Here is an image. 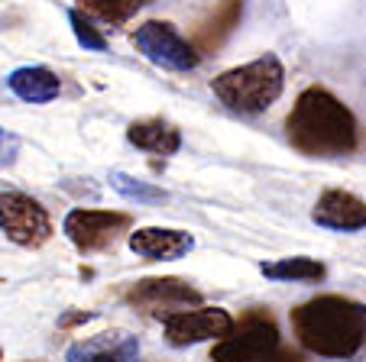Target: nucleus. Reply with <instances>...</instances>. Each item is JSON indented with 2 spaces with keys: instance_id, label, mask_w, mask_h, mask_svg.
<instances>
[{
  "instance_id": "dca6fc26",
  "label": "nucleus",
  "mask_w": 366,
  "mask_h": 362,
  "mask_svg": "<svg viewBox=\"0 0 366 362\" xmlns=\"http://www.w3.org/2000/svg\"><path fill=\"white\" fill-rule=\"evenodd\" d=\"M263 275L276 281H318L325 278V266L318 259H308V256H292V259L266 262Z\"/></svg>"
},
{
  "instance_id": "1a4fd4ad",
  "label": "nucleus",
  "mask_w": 366,
  "mask_h": 362,
  "mask_svg": "<svg viewBox=\"0 0 366 362\" xmlns=\"http://www.w3.org/2000/svg\"><path fill=\"white\" fill-rule=\"evenodd\" d=\"M234 317L224 308H192L172 314L162 321L166 340L172 346H192V343H204V340H224L234 333Z\"/></svg>"
},
{
  "instance_id": "a211bd4d",
  "label": "nucleus",
  "mask_w": 366,
  "mask_h": 362,
  "mask_svg": "<svg viewBox=\"0 0 366 362\" xmlns=\"http://www.w3.org/2000/svg\"><path fill=\"white\" fill-rule=\"evenodd\" d=\"M111 185H114V191H120L124 198H130V201H146V204L166 201V191L146 185V181H139V178L124 175V171H111Z\"/></svg>"
},
{
  "instance_id": "423d86ee",
  "label": "nucleus",
  "mask_w": 366,
  "mask_h": 362,
  "mask_svg": "<svg viewBox=\"0 0 366 362\" xmlns=\"http://www.w3.org/2000/svg\"><path fill=\"white\" fill-rule=\"evenodd\" d=\"M279 349V330L269 314H249L234 333L211 349V362H259Z\"/></svg>"
},
{
  "instance_id": "412c9836",
  "label": "nucleus",
  "mask_w": 366,
  "mask_h": 362,
  "mask_svg": "<svg viewBox=\"0 0 366 362\" xmlns=\"http://www.w3.org/2000/svg\"><path fill=\"white\" fill-rule=\"evenodd\" d=\"M259 362H305V359L295 353V349H272V353Z\"/></svg>"
},
{
  "instance_id": "6ab92c4d",
  "label": "nucleus",
  "mask_w": 366,
  "mask_h": 362,
  "mask_svg": "<svg viewBox=\"0 0 366 362\" xmlns=\"http://www.w3.org/2000/svg\"><path fill=\"white\" fill-rule=\"evenodd\" d=\"M69 23H71V33H75L78 46H84L88 52H107V39L97 33V26L88 20L84 10H69Z\"/></svg>"
},
{
  "instance_id": "39448f33",
  "label": "nucleus",
  "mask_w": 366,
  "mask_h": 362,
  "mask_svg": "<svg viewBox=\"0 0 366 362\" xmlns=\"http://www.w3.org/2000/svg\"><path fill=\"white\" fill-rule=\"evenodd\" d=\"M0 230L23 249H39L56 233L49 211L23 191H0Z\"/></svg>"
},
{
  "instance_id": "f8f14e48",
  "label": "nucleus",
  "mask_w": 366,
  "mask_h": 362,
  "mask_svg": "<svg viewBox=\"0 0 366 362\" xmlns=\"http://www.w3.org/2000/svg\"><path fill=\"white\" fill-rule=\"evenodd\" d=\"M65 359L69 362H137L139 343L127 330H107V333H97L75 343Z\"/></svg>"
},
{
  "instance_id": "9d476101",
  "label": "nucleus",
  "mask_w": 366,
  "mask_h": 362,
  "mask_svg": "<svg viewBox=\"0 0 366 362\" xmlns=\"http://www.w3.org/2000/svg\"><path fill=\"white\" fill-rule=\"evenodd\" d=\"M130 249L139 259L149 262H172L182 259L194 249V236L185 230H172V226H143V230L130 233Z\"/></svg>"
},
{
  "instance_id": "0eeeda50",
  "label": "nucleus",
  "mask_w": 366,
  "mask_h": 362,
  "mask_svg": "<svg viewBox=\"0 0 366 362\" xmlns=\"http://www.w3.org/2000/svg\"><path fill=\"white\" fill-rule=\"evenodd\" d=\"M130 226V217L120 211H88V207H78L69 211L62 230L71 239V246L78 253H101L117 239L120 230Z\"/></svg>"
},
{
  "instance_id": "f3484780",
  "label": "nucleus",
  "mask_w": 366,
  "mask_h": 362,
  "mask_svg": "<svg viewBox=\"0 0 366 362\" xmlns=\"http://www.w3.org/2000/svg\"><path fill=\"white\" fill-rule=\"evenodd\" d=\"M149 0H81V10L104 23H127L137 10H143Z\"/></svg>"
},
{
  "instance_id": "4be33fe9",
  "label": "nucleus",
  "mask_w": 366,
  "mask_h": 362,
  "mask_svg": "<svg viewBox=\"0 0 366 362\" xmlns=\"http://www.w3.org/2000/svg\"><path fill=\"white\" fill-rule=\"evenodd\" d=\"M81 321H91V314H84V311H78V314H69L62 321V327H75V323H81Z\"/></svg>"
},
{
  "instance_id": "f257e3e1",
  "label": "nucleus",
  "mask_w": 366,
  "mask_h": 362,
  "mask_svg": "<svg viewBox=\"0 0 366 362\" xmlns=\"http://www.w3.org/2000/svg\"><path fill=\"white\" fill-rule=\"evenodd\" d=\"M292 330L308 353L350 359L366 343V308L340 294H318L292 311Z\"/></svg>"
},
{
  "instance_id": "20e7f679",
  "label": "nucleus",
  "mask_w": 366,
  "mask_h": 362,
  "mask_svg": "<svg viewBox=\"0 0 366 362\" xmlns=\"http://www.w3.org/2000/svg\"><path fill=\"white\" fill-rule=\"evenodd\" d=\"M133 46L146 62L169 71H194L201 62V52L188 39H182L179 29L166 20H146L133 33Z\"/></svg>"
},
{
  "instance_id": "ddd939ff",
  "label": "nucleus",
  "mask_w": 366,
  "mask_h": 362,
  "mask_svg": "<svg viewBox=\"0 0 366 362\" xmlns=\"http://www.w3.org/2000/svg\"><path fill=\"white\" fill-rule=\"evenodd\" d=\"M243 20V0H217V7L198 23L192 36V46L198 49L201 55H211L227 42V36L240 26Z\"/></svg>"
},
{
  "instance_id": "4468645a",
  "label": "nucleus",
  "mask_w": 366,
  "mask_h": 362,
  "mask_svg": "<svg viewBox=\"0 0 366 362\" xmlns=\"http://www.w3.org/2000/svg\"><path fill=\"white\" fill-rule=\"evenodd\" d=\"M7 84H10V91L26 104H49L62 94L59 75L52 69H46V65H23V69L10 71Z\"/></svg>"
},
{
  "instance_id": "7ed1b4c3",
  "label": "nucleus",
  "mask_w": 366,
  "mask_h": 362,
  "mask_svg": "<svg viewBox=\"0 0 366 362\" xmlns=\"http://www.w3.org/2000/svg\"><path fill=\"white\" fill-rule=\"evenodd\" d=\"M282 88H285V69L272 52L259 55V59L240 65V69L224 71V75H217L211 81V91L217 94V101L224 107L247 116L269 110L279 101Z\"/></svg>"
},
{
  "instance_id": "f03ea898",
  "label": "nucleus",
  "mask_w": 366,
  "mask_h": 362,
  "mask_svg": "<svg viewBox=\"0 0 366 362\" xmlns=\"http://www.w3.org/2000/svg\"><path fill=\"white\" fill-rule=\"evenodd\" d=\"M285 136L302 156H347L357 146V120L325 88H305L285 116Z\"/></svg>"
},
{
  "instance_id": "aec40b11",
  "label": "nucleus",
  "mask_w": 366,
  "mask_h": 362,
  "mask_svg": "<svg viewBox=\"0 0 366 362\" xmlns=\"http://www.w3.org/2000/svg\"><path fill=\"white\" fill-rule=\"evenodd\" d=\"M16 149H20V143H16V139L10 136L7 130H0V165H10V162H14Z\"/></svg>"
},
{
  "instance_id": "9b49d317",
  "label": "nucleus",
  "mask_w": 366,
  "mask_h": 362,
  "mask_svg": "<svg viewBox=\"0 0 366 362\" xmlns=\"http://www.w3.org/2000/svg\"><path fill=\"white\" fill-rule=\"evenodd\" d=\"M311 220L318 226H327V230H340V233H353L366 226V201H360L357 194L340 191V188H331L318 198L315 211H311Z\"/></svg>"
},
{
  "instance_id": "2eb2a0df",
  "label": "nucleus",
  "mask_w": 366,
  "mask_h": 362,
  "mask_svg": "<svg viewBox=\"0 0 366 362\" xmlns=\"http://www.w3.org/2000/svg\"><path fill=\"white\" fill-rule=\"evenodd\" d=\"M127 139H130V146L149 152V156H175L182 149V133L162 116H149V120L130 124L127 126Z\"/></svg>"
},
{
  "instance_id": "5701e85b",
  "label": "nucleus",
  "mask_w": 366,
  "mask_h": 362,
  "mask_svg": "<svg viewBox=\"0 0 366 362\" xmlns=\"http://www.w3.org/2000/svg\"><path fill=\"white\" fill-rule=\"evenodd\" d=\"M0 359H4V353H0Z\"/></svg>"
},
{
  "instance_id": "6e6552de",
  "label": "nucleus",
  "mask_w": 366,
  "mask_h": 362,
  "mask_svg": "<svg viewBox=\"0 0 366 362\" xmlns=\"http://www.w3.org/2000/svg\"><path fill=\"white\" fill-rule=\"evenodd\" d=\"M137 311L143 314H182V311H192L194 304H201V291L192 288L182 278H143L130 288L127 294Z\"/></svg>"
}]
</instances>
